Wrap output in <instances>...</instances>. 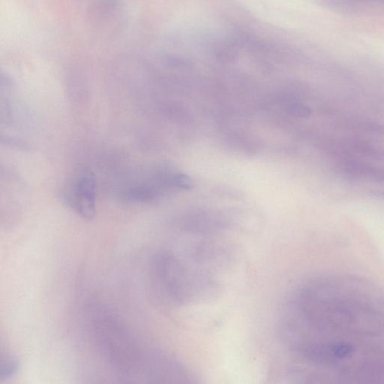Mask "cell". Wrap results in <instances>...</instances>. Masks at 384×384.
<instances>
[{"label":"cell","mask_w":384,"mask_h":384,"mask_svg":"<svg viewBox=\"0 0 384 384\" xmlns=\"http://www.w3.org/2000/svg\"><path fill=\"white\" fill-rule=\"evenodd\" d=\"M91 327L102 353L118 374L132 378L146 371L149 357L118 317L100 309L93 315Z\"/></svg>","instance_id":"1"},{"label":"cell","mask_w":384,"mask_h":384,"mask_svg":"<svg viewBox=\"0 0 384 384\" xmlns=\"http://www.w3.org/2000/svg\"><path fill=\"white\" fill-rule=\"evenodd\" d=\"M97 182L92 170L78 166L63 183L60 191L62 205L83 219L92 220L96 213Z\"/></svg>","instance_id":"2"},{"label":"cell","mask_w":384,"mask_h":384,"mask_svg":"<svg viewBox=\"0 0 384 384\" xmlns=\"http://www.w3.org/2000/svg\"><path fill=\"white\" fill-rule=\"evenodd\" d=\"M19 361L12 355L6 353L0 358V382L12 378L19 369Z\"/></svg>","instance_id":"3"},{"label":"cell","mask_w":384,"mask_h":384,"mask_svg":"<svg viewBox=\"0 0 384 384\" xmlns=\"http://www.w3.org/2000/svg\"><path fill=\"white\" fill-rule=\"evenodd\" d=\"M335 149H336V153H338V147H337V146L335 147ZM348 153H351V152H349V153H344L343 155L348 154ZM340 154H343V153H340Z\"/></svg>","instance_id":"4"}]
</instances>
